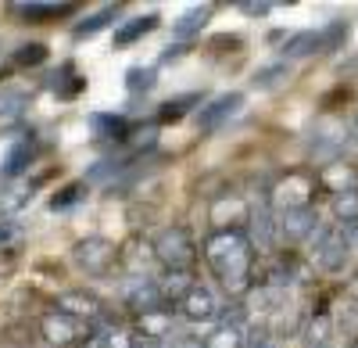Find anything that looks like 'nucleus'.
Segmentation results:
<instances>
[{"instance_id":"obj_1","label":"nucleus","mask_w":358,"mask_h":348,"mask_svg":"<svg viewBox=\"0 0 358 348\" xmlns=\"http://www.w3.org/2000/svg\"><path fill=\"white\" fill-rule=\"evenodd\" d=\"M204 258L212 273L222 280L226 291H244L248 277H251V237L244 230H215L212 237L204 241Z\"/></svg>"},{"instance_id":"obj_2","label":"nucleus","mask_w":358,"mask_h":348,"mask_svg":"<svg viewBox=\"0 0 358 348\" xmlns=\"http://www.w3.org/2000/svg\"><path fill=\"white\" fill-rule=\"evenodd\" d=\"M40 330H43V337L54 344V348H83L86 341H94V327H90L86 320H76V316H69V312H47L43 320H40Z\"/></svg>"},{"instance_id":"obj_3","label":"nucleus","mask_w":358,"mask_h":348,"mask_svg":"<svg viewBox=\"0 0 358 348\" xmlns=\"http://www.w3.org/2000/svg\"><path fill=\"white\" fill-rule=\"evenodd\" d=\"M155 255L158 263L176 273V270H187L194 263V241H190V230L187 226H165L162 234L155 237Z\"/></svg>"},{"instance_id":"obj_4","label":"nucleus","mask_w":358,"mask_h":348,"mask_svg":"<svg viewBox=\"0 0 358 348\" xmlns=\"http://www.w3.org/2000/svg\"><path fill=\"white\" fill-rule=\"evenodd\" d=\"M312 176H305V172H287V176L280 180V187L273 190L276 197V205L283 212H297V209H308V201H312Z\"/></svg>"},{"instance_id":"obj_5","label":"nucleus","mask_w":358,"mask_h":348,"mask_svg":"<svg viewBox=\"0 0 358 348\" xmlns=\"http://www.w3.org/2000/svg\"><path fill=\"white\" fill-rule=\"evenodd\" d=\"M76 263L86 273H108L111 263H115V244L104 241V237H86V241L76 244Z\"/></svg>"},{"instance_id":"obj_6","label":"nucleus","mask_w":358,"mask_h":348,"mask_svg":"<svg viewBox=\"0 0 358 348\" xmlns=\"http://www.w3.org/2000/svg\"><path fill=\"white\" fill-rule=\"evenodd\" d=\"M348 251H351V241H348L344 230H322V237H319V244H315V263H319L322 270L334 273V270L344 266Z\"/></svg>"},{"instance_id":"obj_7","label":"nucleus","mask_w":358,"mask_h":348,"mask_svg":"<svg viewBox=\"0 0 358 348\" xmlns=\"http://www.w3.org/2000/svg\"><path fill=\"white\" fill-rule=\"evenodd\" d=\"M57 312H69V316H76V320H101L104 316V302L94 295V291H65L62 298H57V305H54Z\"/></svg>"},{"instance_id":"obj_8","label":"nucleus","mask_w":358,"mask_h":348,"mask_svg":"<svg viewBox=\"0 0 358 348\" xmlns=\"http://www.w3.org/2000/svg\"><path fill=\"white\" fill-rule=\"evenodd\" d=\"M241 108H244V94H222V97H215L208 108L197 111V126H201V130H219V126H222L226 119H233Z\"/></svg>"},{"instance_id":"obj_9","label":"nucleus","mask_w":358,"mask_h":348,"mask_svg":"<svg viewBox=\"0 0 358 348\" xmlns=\"http://www.w3.org/2000/svg\"><path fill=\"white\" fill-rule=\"evenodd\" d=\"M126 302H129L140 316H147V312H158L165 298H162V287H158L155 280H140V277H136V280L126 287Z\"/></svg>"},{"instance_id":"obj_10","label":"nucleus","mask_w":358,"mask_h":348,"mask_svg":"<svg viewBox=\"0 0 358 348\" xmlns=\"http://www.w3.org/2000/svg\"><path fill=\"white\" fill-rule=\"evenodd\" d=\"M276 234H280V223L273 219V212H268L265 205L255 209V212H251V248H258V251H273Z\"/></svg>"},{"instance_id":"obj_11","label":"nucleus","mask_w":358,"mask_h":348,"mask_svg":"<svg viewBox=\"0 0 358 348\" xmlns=\"http://www.w3.org/2000/svg\"><path fill=\"white\" fill-rule=\"evenodd\" d=\"M315 223H319L315 209L283 212V216H280V237H287V241H305L312 230H315Z\"/></svg>"},{"instance_id":"obj_12","label":"nucleus","mask_w":358,"mask_h":348,"mask_svg":"<svg viewBox=\"0 0 358 348\" xmlns=\"http://www.w3.org/2000/svg\"><path fill=\"white\" fill-rule=\"evenodd\" d=\"M179 312H183L187 320H212V316H215V298H212V291H208V287H201V284H194V291L179 302Z\"/></svg>"},{"instance_id":"obj_13","label":"nucleus","mask_w":358,"mask_h":348,"mask_svg":"<svg viewBox=\"0 0 358 348\" xmlns=\"http://www.w3.org/2000/svg\"><path fill=\"white\" fill-rule=\"evenodd\" d=\"M248 309H255V312H280V309H287V291L283 287L262 284V287H255V291L248 295Z\"/></svg>"},{"instance_id":"obj_14","label":"nucleus","mask_w":358,"mask_h":348,"mask_svg":"<svg viewBox=\"0 0 358 348\" xmlns=\"http://www.w3.org/2000/svg\"><path fill=\"white\" fill-rule=\"evenodd\" d=\"M212 4H204V8H194V11H187L183 18H179L176 25H172V36L176 40H190V36H197L201 29L208 25V18H212Z\"/></svg>"},{"instance_id":"obj_15","label":"nucleus","mask_w":358,"mask_h":348,"mask_svg":"<svg viewBox=\"0 0 358 348\" xmlns=\"http://www.w3.org/2000/svg\"><path fill=\"white\" fill-rule=\"evenodd\" d=\"M140 330H143L147 341H169V334H172V312L158 309V312L140 316Z\"/></svg>"},{"instance_id":"obj_16","label":"nucleus","mask_w":358,"mask_h":348,"mask_svg":"<svg viewBox=\"0 0 358 348\" xmlns=\"http://www.w3.org/2000/svg\"><path fill=\"white\" fill-rule=\"evenodd\" d=\"M155 25H158V15L129 18L126 25H118V29H115V43H118V47H129V43H136L140 36H147V33H151Z\"/></svg>"},{"instance_id":"obj_17","label":"nucleus","mask_w":358,"mask_h":348,"mask_svg":"<svg viewBox=\"0 0 358 348\" xmlns=\"http://www.w3.org/2000/svg\"><path fill=\"white\" fill-rule=\"evenodd\" d=\"M90 126H94L97 137H104V140H126V133H129V123L122 115H104V111L90 115Z\"/></svg>"},{"instance_id":"obj_18","label":"nucleus","mask_w":358,"mask_h":348,"mask_svg":"<svg viewBox=\"0 0 358 348\" xmlns=\"http://www.w3.org/2000/svg\"><path fill=\"white\" fill-rule=\"evenodd\" d=\"M158 287H162V298H165V302H169V298H172V302H183V298L194 291V284H190V273H187V270L169 273Z\"/></svg>"},{"instance_id":"obj_19","label":"nucleus","mask_w":358,"mask_h":348,"mask_svg":"<svg viewBox=\"0 0 358 348\" xmlns=\"http://www.w3.org/2000/svg\"><path fill=\"white\" fill-rule=\"evenodd\" d=\"M76 4H15V11L29 22H43V18H62V15H72Z\"/></svg>"},{"instance_id":"obj_20","label":"nucleus","mask_w":358,"mask_h":348,"mask_svg":"<svg viewBox=\"0 0 358 348\" xmlns=\"http://www.w3.org/2000/svg\"><path fill=\"white\" fill-rule=\"evenodd\" d=\"M50 90H54L57 97H76V94L83 90V79L76 76L72 65H62V69L50 76Z\"/></svg>"},{"instance_id":"obj_21","label":"nucleus","mask_w":358,"mask_h":348,"mask_svg":"<svg viewBox=\"0 0 358 348\" xmlns=\"http://www.w3.org/2000/svg\"><path fill=\"white\" fill-rule=\"evenodd\" d=\"M29 158H33V140H18L15 148L4 155V176H8V180H15L18 172L29 165Z\"/></svg>"},{"instance_id":"obj_22","label":"nucleus","mask_w":358,"mask_h":348,"mask_svg":"<svg viewBox=\"0 0 358 348\" xmlns=\"http://www.w3.org/2000/svg\"><path fill=\"white\" fill-rule=\"evenodd\" d=\"M204 348H244V334H241V327L222 323L204 337Z\"/></svg>"},{"instance_id":"obj_23","label":"nucleus","mask_w":358,"mask_h":348,"mask_svg":"<svg viewBox=\"0 0 358 348\" xmlns=\"http://www.w3.org/2000/svg\"><path fill=\"white\" fill-rule=\"evenodd\" d=\"M312 50H319V33H312V29H305V33H294V36L283 43V54H287V57H305V54H312Z\"/></svg>"},{"instance_id":"obj_24","label":"nucleus","mask_w":358,"mask_h":348,"mask_svg":"<svg viewBox=\"0 0 358 348\" xmlns=\"http://www.w3.org/2000/svg\"><path fill=\"white\" fill-rule=\"evenodd\" d=\"M334 216L344 219V223H358V187L344 190V194H334Z\"/></svg>"},{"instance_id":"obj_25","label":"nucleus","mask_w":358,"mask_h":348,"mask_svg":"<svg viewBox=\"0 0 358 348\" xmlns=\"http://www.w3.org/2000/svg\"><path fill=\"white\" fill-rule=\"evenodd\" d=\"M155 76H158V72H155L151 65H147V69H140V65H136V69H129V72H126V86H129V94H147V90H155V83H158Z\"/></svg>"},{"instance_id":"obj_26","label":"nucleus","mask_w":358,"mask_h":348,"mask_svg":"<svg viewBox=\"0 0 358 348\" xmlns=\"http://www.w3.org/2000/svg\"><path fill=\"white\" fill-rule=\"evenodd\" d=\"M97 348H136V341H133V334L122 330V327H104V330L97 334Z\"/></svg>"},{"instance_id":"obj_27","label":"nucleus","mask_w":358,"mask_h":348,"mask_svg":"<svg viewBox=\"0 0 358 348\" xmlns=\"http://www.w3.org/2000/svg\"><path fill=\"white\" fill-rule=\"evenodd\" d=\"M115 15H118V8H101L97 15H90L83 25H76V36L83 40V36H94V33H101V29H104V25L115 18Z\"/></svg>"},{"instance_id":"obj_28","label":"nucleus","mask_w":358,"mask_h":348,"mask_svg":"<svg viewBox=\"0 0 358 348\" xmlns=\"http://www.w3.org/2000/svg\"><path fill=\"white\" fill-rule=\"evenodd\" d=\"M322 183L326 187H334V194H344V190H355V176L348 169H341V165H330L322 172Z\"/></svg>"},{"instance_id":"obj_29","label":"nucleus","mask_w":358,"mask_h":348,"mask_svg":"<svg viewBox=\"0 0 358 348\" xmlns=\"http://www.w3.org/2000/svg\"><path fill=\"white\" fill-rule=\"evenodd\" d=\"M190 104H197V94H190V97H176V101H165L158 119H162V123H176V119H183V111H187Z\"/></svg>"},{"instance_id":"obj_30","label":"nucleus","mask_w":358,"mask_h":348,"mask_svg":"<svg viewBox=\"0 0 358 348\" xmlns=\"http://www.w3.org/2000/svg\"><path fill=\"white\" fill-rule=\"evenodd\" d=\"M83 194H86V183H72V187H65L62 194H54V197H50V209H54V212L72 209L76 201H83Z\"/></svg>"},{"instance_id":"obj_31","label":"nucleus","mask_w":358,"mask_h":348,"mask_svg":"<svg viewBox=\"0 0 358 348\" xmlns=\"http://www.w3.org/2000/svg\"><path fill=\"white\" fill-rule=\"evenodd\" d=\"M43 57H47V47H43V43H25V47L15 50V65L29 69V65H40Z\"/></svg>"},{"instance_id":"obj_32","label":"nucleus","mask_w":358,"mask_h":348,"mask_svg":"<svg viewBox=\"0 0 358 348\" xmlns=\"http://www.w3.org/2000/svg\"><path fill=\"white\" fill-rule=\"evenodd\" d=\"M344 36H348V22H330V25L319 33V47H322V50H334Z\"/></svg>"},{"instance_id":"obj_33","label":"nucleus","mask_w":358,"mask_h":348,"mask_svg":"<svg viewBox=\"0 0 358 348\" xmlns=\"http://www.w3.org/2000/svg\"><path fill=\"white\" fill-rule=\"evenodd\" d=\"M25 90H4L0 94V115H18L25 108Z\"/></svg>"},{"instance_id":"obj_34","label":"nucleus","mask_w":358,"mask_h":348,"mask_svg":"<svg viewBox=\"0 0 358 348\" xmlns=\"http://www.w3.org/2000/svg\"><path fill=\"white\" fill-rule=\"evenodd\" d=\"M29 201V190L25 187H15V190H8V197H0V212H15V209H22Z\"/></svg>"},{"instance_id":"obj_35","label":"nucleus","mask_w":358,"mask_h":348,"mask_svg":"<svg viewBox=\"0 0 358 348\" xmlns=\"http://www.w3.org/2000/svg\"><path fill=\"white\" fill-rule=\"evenodd\" d=\"M326 334H330V320L319 316V320H312V327H308V344H322Z\"/></svg>"},{"instance_id":"obj_36","label":"nucleus","mask_w":358,"mask_h":348,"mask_svg":"<svg viewBox=\"0 0 358 348\" xmlns=\"http://www.w3.org/2000/svg\"><path fill=\"white\" fill-rule=\"evenodd\" d=\"M280 76H287V69H283V65H273V69H262V72L255 76V83H258V86H268V83H276Z\"/></svg>"},{"instance_id":"obj_37","label":"nucleus","mask_w":358,"mask_h":348,"mask_svg":"<svg viewBox=\"0 0 358 348\" xmlns=\"http://www.w3.org/2000/svg\"><path fill=\"white\" fill-rule=\"evenodd\" d=\"M222 209H226V205L219 201V205H215V212H212V219H215V223L222 219ZM229 216H244V205H241V201H229Z\"/></svg>"},{"instance_id":"obj_38","label":"nucleus","mask_w":358,"mask_h":348,"mask_svg":"<svg viewBox=\"0 0 358 348\" xmlns=\"http://www.w3.org/2000/svg\"><path fill=\"white\" fill-rule=\"evenodd\" d=\"M241 11L251 18H262V15H268V4H241Z\"/></svg>"},{"instance_id":"obj_39","label":"nucleus","mask_w":358,"mask_h":348,"mask_svg":"<svg viewBox=\"0 0 358 348\" xmlns=\"http://www.w3.org/2000/svg\"><path fill=\"white\" fill-rule=\"evenodd\" d=\"M176 348H204V341H197V337H179Z\"/></svg>"},{"instance_id":"obj_40","label":"nucleus","mask_w":358,"mask_h":348,"mask_svg":"<svg viewBox=\"0 0 358 348\" xmlns=\"http://www.w3.org/2000/svg\"><path fill=\"white\" fill-rule=\"evenodd\" d=\"M143 348H176V341H147Z\"/></svg>"},{"instance_id":"obj_41","label":"nucleus","mask_w":358,"mask_h":348,"mask_svg":"<svg viewBox=\"0 0 358 348\" xmlns=\"http://www.w3.org/2000/svg\"><path fill=\"white\" fill-rule=\"evenodd\" d=\"M8 234H11V230H8L4 223H0V244H4V241H8Z\"/></svg>"},{"instance_id":"obj_42","label":"nucleus","mask_w":358,"mask_h":348,"mask_svg":"<svg viewBox=\"0 0 358 348\" xmlns=\"http://www.w3.org/2000/svg\"><path fill=\"white\" fill-rule=\"evenodd\" d=\"M262 348H276V344H262Z\"/></svg>"},{"instance_id":"obj_43","label":"nucleus","mask_w":358,"mask_h":348,"mask_svg":"<svg viewBox=\"0 0 358 348\" xmlns=\"http://www.w3.org/2000/svg\"><path fill=\"white\" fill-rule=\"evenodd\" d=\"M355 137H358V126H355Z\"/></svg>"},{"instance_id":"obj_44","label":"nucleus","mask_w":358,"mask_h":348,"mask_svg":"<svg viewBox=\"0 0 358 348\" xmlns=\"http://www.w3.org/2000/svg\"><path fill=\"white\" fill-rule=\"evenodd\" d=\"M355 348H358V344H355Z\"/></svg>"}]
</instances>
